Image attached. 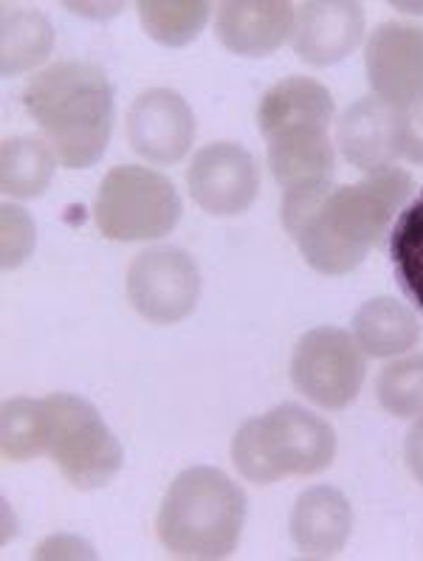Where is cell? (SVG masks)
I'll list each match as a JSON object with an SVG mask.
<instances>
[{"instance_id":"1","label":"cell","mask_w":423,"mask_h":561,"mask_svg":"<svg viewBox=\"0 0 423 561\" xmlns=\"http://www.w3.org/2000/svg\"><path fill=\"white\" fill-rule=\"evenodd\" d=\"M412 195L415 179L392 164L364 172L358 184L322 181L283 192L279 220L305 263L324 277H342L367 260Z\"/></svg>"},{"instance_id":"2","label":"cell","mask_w":423,"mask_h":561,"mask_svg":"<svg viewBox=\"0 0 423 561\" xmlns=\"http://www.w3.org/2000/svg\"><path fill=\"white\" fill-rule=\"evenodd\" d=\"M28 116L68 170H85L105 156L113 133V85L100 66L62 60L23 91Z\"/></svg>"},{"instance_id":"3","label":"cell","mask_w":423,"mask_h":561,"mask_svg":"<svg viewBox=\"0 0 423 561\" xmlns=\"http://www.w3.org/2000/svg\"><path fill=\"white\" fill-rule=\"evenodd\" d=\"M245 525V494L211 466L181 471L161 500L159 541L175 559H229Z\"/></svg>"},{"instance_id":"4","label":"cell","mask_w":423,"mask_h":561,"mask_svg":"<svg viewBox=\"0 0 423 561\" xmlns=\"http://www.w3.org/2000/svg\"><path fill=\"white\" fill-rule=\"evenodd\" d=\"M46 407V455L73 489H105L119 474L125 449L91 401L80 396L43 398Z\"/></svg>"},{"instance_id":"5","label":"cell","mask_w":423,"mask_h":561,"mask_svg":"<svg viewBox=\"0 0 423 561\" xmlns=\"http://www.w3.org/2000/svg\"><path fill=\"white\" fill-rule=\"evenodd\" d=\"M181 195L167 175L147 167H113L102 179L93 220L116 243L167 238L181 220Z\"/></svg>"},{"instance_id":"6","label":"cell","mask_w":423,"mask_h":561,"mask_svg":"<svg viewBox=\"0 0 423 561\" xmlns=\"http://www.w3.org/2000/svg\"><path fill=\"white\" fill-rule=\"evenodd\" d=\"M367 358L356 336L342 328H313L294 347L291 381L322 410H344L362 392Z\"/></svg>"},{"instance_id":"7","label":"cell","mask_w":423,"mask_h":561,"mask_svg":"<svg viewBox=\"0 0 423 561\" xmlns=\"http://www.w3.org/2000/svg\"><path fill=\"white\" fill-rule=\"evenodd\" d=\"M127 297L147 322H181L198 305V265L186 251L172 249V245L141 251L127 268Z\"/></svg>"},{"instance_id":"8","label":"cell","mask_w":423,"mask_h":561,"mask_svg":"<svg viewBox=\"0 0 423 561\" xmlns=\"http://www.w3.org/2000/svg\"><path fill=\"white\" fill-rule=\"evenodd\" d=\"M254 426L274 482L288 474H319L336 457V432L331 423L299 403H279L268 415L254 417Z\"/></svg>"},{"instance_id":"9","label":"cell","mask_w":423,"mask_h":561,"mask_svg":"<svg viewBox=\"0 0 423 561\" xmlns=\"http://www.w3.org/2000/svg\"><path fill=\"white\" fill-rule=\"evenodd\" d=\"M192 201L209 215L232 218L254 204L260 170L254 156L235 141H211L201 147L186 170Z\"/></svg>"},{"instance_id":"10","label":"cell","mask_w":423,"mask_h":561,"mask_svg":"<svg viewBox=\"0 0 423 561\" xmlns=\"http://www.w3.org/2000/svg\"><path fill=\"white\" fill-rule=\"evenodd\" d=\"M364 68L373 96L396 107L423 102V26L387 21L367 37Z\"/></svg>"},{"instance_id":"11","label":"cell","mask_w":423,"mask_h":561,"mask_svg":"<svg viewBox=\"0 0 423 561\" xmlns=\"http://www.w3.org/2000/svg\"><path fill=\"white\" fill-rule=\"evenodd\" d=\"M127 139L141 159L175 164L195 141V113L181 93L150 88L127 111Z\"/></svg>"},{"instance_id":"12","label":"cell","mask_w":423,"mask_h":561,"mask_svg":"<svg viewBox=\"0 0 423 561\" xmlns=\"http://www.w3.org/2000/svg\"><path fill=\"white\" fill-rule=\"evenodd\" d=\"M364 37V7L351 0L299 3L294 23V51L302 62L328 68L351 57Z\"/></svg>"},{"instance_id":"13","label":"cell","mask_w":423,"mask_h":561,"mask_svg":"<svg viewBox=\"0 0 423 561\" xmlns=\"http://www.w3.org/2000/svg\"><path fill=\"white\" fill-rule=\"evenodd\" d=\"M297 7L285 0H229L218 9L215 34L238 57H268L294 37Z\"/></svg>"},{"instance_id":"14","label":"cell","mask_w":423,"mask_h":561,"mask_svg":"<svg viewBox=\"0 0 423 561\" xmlns=\"http://www.w3.org/2000/svg\"><path fill=\"white\" fill-rule=\"evenodd\" d=\"M398 122L401 107L378 96H364L342 113L336 127V147L362 172L392 167L398 159Z\"/></svg>"},{"instance_id":"15","label":"cell","mask_w":423,"mask_h":561,"mask_svg":"<svg viewBox=\"0 0 423 561\" xmlns=\"http://www.w3.org/2000/svg\"><path fill=\"white\" fill-rule=\"evenodd\" d=\"M353 530V508L333 485H313L291 511V539L305 559H336Z\"/></svg>"},{"instance_id":"16","label":"cell","mask_w":423,"mask_h":561,"mask_svg":"<svg viewBox=\"0 0 423 561\" xmlns=\"http://www.w3.org/2000/svg\"><path fill=\"white\" fill-rule=\"evenodd\" d=\"M265 141H268V167L283 192L333 181L336 150H333L331 127H285L272 133Z\"/></svg>"},{"instance_id":"17","label":"cell","mask_w":423,"mask_h":561,"mask_svg":"<svg viewBox=\"0 0 423 561\" xmlns=\"http://www.w3.org/2000/svg\"><path fill=\"white\" fill-rule=\"evenodd\" d=\"M333 105L331 91L317 80L308 77H288L277 85L268 88L258 107V127L260 136L268 139L272 133L285 130V127L299 125H333Z\"/></svg>"},{"instance_id":"18","label":"cell","mask_w":423,"mask_h":561,"mask_svg":"<svg viewBox=\"0 0 423 561\" xmlns=\"http://www.w3.org/2000/svg\"><path fill=\"white\" fill-rule=\"evenodd\" d=\"M353 336L364 356L396 358L415 351L421 342V322L415 311L392 297H376L364 302L353 317Z\"/></svg>"},{"instance_id":"19","label":"cell","mask_w":423,"mask_h":561,"mask_svg":"<svg viewBox=\"0 0 423 561\" xmlns=\"http://www.w3.org/2000/svg\"><path fill=\"white\" fill-rule=\"evenodd\" d=\"M57 156L46 139L14 136L0 152V190L7 198H41L54 179Z\"/></svg>"},{"instance_id":"20","label":"cell","mask_w":423,"mask_h":561,"mask_svg":"<svg viewBox=\"0 0 423 561\" xmlns=\"http://www.w3.org/2000/svg\"><path fill=\"white\" fill-rule=\"evenodd\" d=\"M54 48V26L46 14L26 7H3V77L32 71L48 60Z\"/></svg>"},{"instance_id":"21","label":"cell","mask_w":423,"mask_h":561,"mask_svg":"<svg viewBox=\"0 0 423 561\" xmlns=\"http://www.w3.org/2000/svg\"><path fill=\"white\" fill-rule=\"evenodd\" d=\"M387 251L403 297L423 311V190L412 195L392 224Z\"/></svg>"},{"instance_id":"22","label":"cell","mask_w":423,"mask_h":561,"mask_svg":"<svg viewBox=\"0 0 423 561\" xmlns=\"http://www.w3.org/2000/svg\"><path fill=\"white\" fill-rule=\"evenodd\" d=\"M139 21L145 32L161 46L179 48L192 43L209 23L211 7L206 0H141Z\"/></svg>"},{"instance_id":"23","label":"cell","mask_w":423,"mask_h":561,"mask_svg":"<svg viewBox=\"0 0 423 561\" xmlns=\"http://www.w3.org/2000/svg\"><path fill=\"white\" fill-rule=\"evenodd\" d=\"M3 460L28 462L46 455V407L37 398H12L3 403L0 432Z\"/></svg>"},{"instance_id":"24","label":"cell","mask_w":423,"mask_h":561,"mask_svg":"<svg viewBox=\"0 0 423 561\" xmlns=\"http://www.w3.org/2000/svg\"><path fill=\"white\" fill-rule=\"evenodd\" d=\"M376 396L384 410L396 417L423 415V353L387 364L376 381Z\"/></svg>"},{"instance_id":"25","label":"cell","mask_w":423,"mask_h":561,"mask_svg":"<svg viewBox=\"0 0 423 561\" xmlns=\"http://www.w3.org/2000/svg\"><path fill=\"white\" fill-rule=\"evenodd\" d=\"M0 211H3L0 215L3 220V249H0L3 268H18L32 257L34 245H37V226H34L32 215L18 204L7 201Z\"/></svg>"},{"instance_id":"26","label":"cell","mask_w":423,"mask_h":561,"mask_svg":"<svg viewBox=\"0 0 423 561\" xmlns=\"http://www.w3.org/2000/svg\"><path fill=\"white\" fill-rule=\"evenodd\" d=\"M398 159H407L410 164H423V102L412 107H401Z\"/></svg>"},{"instance_id":"27","label":"cell","mask_w":423,"mask_h":561,"mask_svg":"<svg viewBox=\"0 0 423 561\" xmlns=\"http://www.w3.org/2000/svg\"><path fill=\"white\" fill-rule=\"evenodd\" d=\"M93 548L77 536H52L34 550V559H93Z\"/></svg>"},{"instance_id":"28","label":"cell","mask_w":423,"mask_h":561,"mask_svg":"<svg viewBox=\"0 0 423 561\" xmlns=\"http://www.w3.org/2000/svg\"><path fill=\"white\" fill-rule=\"evenodd\" d=\"M403 457H407V466H410L412 477L423 485V417H418L415 426H412L410 435H407Z\"/></svg>"}]
</instances>
